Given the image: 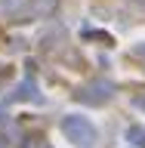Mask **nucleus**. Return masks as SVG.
Masks as SVG:
<instances>
[{
  "mask_svg": "<svg viewBox=\"0 0 145 148\" xmlns=\"http://www.w3.org/2000/svg\"><path fill=\"white\" fill-rule=\"evenodd\" d=\"M65 133H68L77 145H90L93 139H96L93 127L87 123V120H80V117H68V120H65Z\"/></svg>",
  "mask_w": 145,
  "mask_h": 148,
  "instance_id": "1",
  "label": "nucleus"
},
{
  "mask_svg": "<svg viewBox=\"0 0 145 148\" xmlns=\"http://www.w3.org/2000/svg\"><path fill=\"white\" fill-rule=\"evenodd\" d=\"M130 139H133V142H136V145H145V130L133 127V130H130Z\"/></svg>",
  "mask_w": 145,
  "mask_h": 148,
  "instance_id": "2",
  "label": "nucleus"
}]
</instances>
